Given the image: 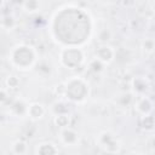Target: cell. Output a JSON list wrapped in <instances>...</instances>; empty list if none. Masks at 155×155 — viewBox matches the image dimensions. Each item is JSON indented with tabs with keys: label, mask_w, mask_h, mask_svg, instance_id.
Here are the masks:
<instances>
[{
	"label": "cell",
	"mask_w": 155,
	"mask_h": 155,
	"mask_svg": "<svg viewBox=\"0 0 155 155\" xmlns=\"http://www.w3.org/2000/svg\"><path fill=\"white\" fill-rule=\"evenodd\" d=\"M5 82H6L8 88H17L18 85H19V79L15 75H8L5 80Z\"/></svg>",
	"instance_id": "15"
},
{
	"label": "cell",
	"mask_w": 155,
	"mask_h": 155,
	"mask_svg": "<svg viewBox=\"0 0 155 155\" xmlns=\"http://www.w3.org/2000/svg\"><path fill=\"white\" fill-rule=\"evenodd\" d=\"M154 48H155V41L150 38L145 39L144 42H143V50L147 51V52H153Z\"/></svg>",
	"instance_id": "16"
},
{
	"label": "cell",
	"mask_w": 155,
	"mask_h": 155,
	"mask_svg": "<svg viewBox=\"0 0 155 155\" xmlns=\"http://www.w3.org/2000/svg\"><path fill=\"white\" fill-rule=\"evenodd\" d=\"M154 124H155V117H154V116L147 115V116L143 117V125H144V127H147V128H153Z\"/></svg>",
	"instance_id": "18"
},
{
	"label": "cell",
	"mask_w": 155,
	"mask_h": 155,
	"mask_svg": "<svg viewBox=\"0 0 155 155\" xmlns=\"http://www.w3.org/2000/svg\"><path fill=\"white\" fill-rule=\"evenodd\" d=\"M36 71H38L41 76H47V75L51 74V71H52V67H51V64H50L48 62H46V61H41V62L38 63V65H36Z\"/></svg>",
	"instance_id": "11"
},
{
	"label": "cell",
	"mask_w": 155,
	"mask_h": 155,
	"mask_svg": "<svg viewBox=\"0 0 155 155\" xmlns=\"http://www.w3.org/2000/svg\"><path fill=\"white\" fill-rule=\"evenodd\" d=\"M154 117H155V116H154Z\"/></svg>",
	"instance_id": "21"
},
{
	"label": "cell",
	"mask_w": 155,
	"mask_h": 155,
	"mask_svg": "<svg viewBox=\"0 0 155 155\" xmlns=\"http://www.w3.org/2000/svg\"><path fill=\"white\" fill-rule=\"evenodd\" d=\"M54 124L57 127H62V128H65L69 124V117L65 115V114H59V115H56L54 116Z\"/></svg>",
	"instance_id": "13"
},
{
	"label": "cell",
	"mask_w": 155,
	"mask_h": 155,
	"mask_svg": "<svg viewBox=\"0 0 155 155\" xmlns=\"http://www.w3.org/2000/svg\"><path fill=\"white\" fill-rule=\"evenodd\" d=\"M114 54H115L114 50L110 46H107V45H103V46L98 47L97 51H96L97 59H99L101 62H104V63H109L114 58Z\"/></svg>",
	"instance_id": "5"
},
{
	"label": "cell",
	"mask_w": 155,
	"mask_h": 155,
	"mask_svg": "<svg viewBox=\"0 0 155 155\" xmlns=\"http://www.w3.org/2000/svg\"><path fill=\"white\" fill-rule=\"evenodd\" d=\"M29 107H27L23 102H19V101H16L11 104V110L15 111L16 115H23L25 111H28Z\"/></svg>",
	"instance_id": "12"
},
{
	"label": "cell",
	"mask_w": 155,
	"mask_h": 155,
	"mask_svg": "<svg viewBox=\"0 0 155 155\" xmlns=\"http://www.w3.org/2000/svg\"><path fill=\"white\" fill-rule=\"evenodd\" d=\"M28 114L31 119L34 120H38V119H41L45 114V108L39 104V103H33L31 105H29V109H28Z\"/></svg>",
	"instance_id": "7"
},
{
	"label": "cell",
	"mask_w": 155,
	"mask_h": 155,
	"mask_svg": "<svg viewBox=\"0 0 155 155\" xmlns=\"http://www.w3.org/2000/svg\"><path fill=\"white\" fill-rule=\"evenodd\" d=\"M13 151H15V154H17V155H23V154L27 151V145H25V143L22 142V140H17V142L13 144Z\"/></svg>",
	"instance_id": "14"
},
{
	"label": "cell",
	"mask_w": 155,
	"mask_h": 155,
	"mask_svg": "<svg viewBox=\"0 0 155 155\" xmlns=\"http://www.w3.org/2000/svg\"><path fill=\"white\" fill-rule=\"evenodd\" d=\"M130 155H140V154H137V153H132V154H130Z\"/></svg>",
	"instance_id": "20"
},
{
	"label": "cell",
	"mask_w": 155,
	"mask_h": 155,
	"mask_svg": "<svg viewBox=\"0 0 155 155\" xmlns=\"http://www.w3.org/2000/svg\"><path fill=\"white\" fill-rule=\"evenodd\" d=\"M102 67H103V65H102V62H101L99 59H97V58L93 59V61L90 63V68H91L93 71H96V73H97V71H101V70H102Z\"/></svg>",
	"instance_id": "19"
},
{
	"label": "cell",
	"mask_w": 155,
	"mask_h": 155,
	"mask_svg": "<svg viewBox=\"0 0 155 155\" xmlns=\"http://www.w3.org/2000/svg\"><path fill=\"white\" fill-rule=\"evenodd\" d=\"M136 108H137V110L140 113V114H148L149 113V110L151 109V103H150V101L148 99V98H142V99H139L138 102H137V104L134 105Z\"/></svg>",
	"instance_id": "10"
},
{
	"label": "cell",
	"mask_w": 155,
	"mask_h": 155,
	"mask_svg": "<svg viewBox=\"0 0 155 155\" xmlns=\"http://www.w3.org/2000/svg\"><path fill=\"white\" fill-rule=\"evenodd\" d=\"M61 139H62V142L64 144L73 145V144H75L78 142V133L74 130L65 127V128H63L61 131Z\"/></svg>",
	"instance_id": "6"
},
{
	"label": "cell",
	"mask_w": 155,
	"mask_h": 155,
	"mask_svg": "<svg viewBox=\"0 0 155 155\" xmlns=\"http://www.w3.org/2000/svg\"><path fill=\"white\" fill-rule=\"evenodd\" d=\"M38 155H57V148L52 143H41L38 148Z\"/></svg>",
	"instance_id": "8"
},
{
	"label": "cell",
	"mask_w": 155,
	"mask_h": 155,
	"mask_svg": "<svg viewBox=\"0 0 155 155\" xmlns=\"http://www.w3.org/2000/svg\"><path fill=\"white\" fill-rule=\"evenodd\" d=\"M98 40L99 42H108L110 40V31L108 29H102L98 34Z\"/></svg>",
	"instance_id": "17"
},
{
	"label": "cell",
	"mask_w": 155,
	"mask_h": 155,
	"mask_svg": "<svg viewBox=\"0 0 155 155\" xmlns=\"http://www.w3.org/2000/svg\"><path fill=\"white\" fill-rule=\"evenodd\" d=\"M98 143L99 147L109 154H115L120 150V144L117 142V139L114 137V134L109 133V132H103L99 134L98 138Z\"/></svg>",
	"instance_id": "4"
},
{
	"label": "cell",
	"mask_w": 155,
	"mask_h": 155,
	"mask_svg": "<svg viewBox=\"0 0 155 155\" xmlns=\"http://www.w3.org/2000/svg\"><path fill=\"white\" fill-rule=\"evenodd\" d=\"M61 59H62V63L65 67H68L70 69H74V68L80 65V63L84 59V54L78 48H69V50H64L62 52Z\"/></svg>",
	"instance_id": "3"
},
{
	"label": "cell",
	"mask_w": 155,
	"mask_h": 155,
	"mask_svg": "<svg viewBox=\"0 0 155 155\" xmlns=\"http://www.w3.org/2000/svg\"><path fill=\"white\" fill-rule=\"evenodd\" d=\"M11 61L18 69H27L35 62V51L31 46L19 45L12 50Z\"/></svg>",
	"instance_id": "1"
},
{
	"label": "cell",
	"mask_w": 155,
	"mask_h": 155,
	"mask_svg": "<svg viewBox=\"0 0 155 155\" xmlns=\"http://www.w3.org/2000/svg\"><path fill=\"white\" fill-rule=\"evenodd\" d=\"M42 4L40 1H36V0H29V1H24L22 2V8L25 11V12H29V13H33V12H36L41 8Z\"/></svg>",
	"instance_id": "9"
},
{
	"label": "cell",
	"mask_w": 155,
	"mask_h": 155,
	"mask_svg": "<svg viewBox=\"0 0 155 155\" xmlns=\"http://www.w3.org/2000/svg\"><path fill=\"white\" fill-rule=\"evenodd\" d=\"M65 92L73 101H82L87 94V85L81 79H71L67 84Z\"/></svg>",
	"instance_id": "2"
}]
</instances>
